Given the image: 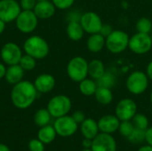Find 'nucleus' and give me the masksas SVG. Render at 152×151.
I'll return each instance as SVG.
<instances>
[{"mask_svg": "<svg viewBox=\"0 0 152 151\" xmlns=\"http://www.w3.org/2000/svg\"><path fill=\"white\" fill-rule=\"evenodd\" d=\"M39 93L34 83L22 80L13 85L11 91V101L14 107L19 109H26L29 108Z\"/></svg>", "mask_w": 152, "mask_h": 151, "instance_id": "nucleus-1", "label": "nucleus"}, {"mask_svg": "<svg viewBox=\"0 0 152 151\" xmlns=\"http://www.w3.org/2000/svg\"><path fill=\"white\" fill-rule=\"evenodd\" d=\"M24 52L36 60L45 59L50 51L48 43L39 36H32L27 38L23 44Z\"/></svg>", "mask_w": 152, "mask_h": 151, "instance_id": "nucleus-2", "label": "nucleus"}, {"mask_svg": "<svg viewBox=\"0 0 152 151\" xmlns=\"http://www.w3.org/2000/svg\"><path fill=\"white\" fill-rule=\"evenodd\" d=\"M130 36L123 30H113L105 38V46L112 53L118 54L123 53L129 44Z\"/></svg>", "mask_w": 152, "mask_h": 151, "instance_id": "nucleus-3", "label": "nucleus"}, {"mask_svg": "<svg viewBox=\"0 0 152 151\" xmlns=\"http://www.w3.org/2000/svg\"><path fill=\"white\" fill-rule=\"evenodd\" d=\"M67 74L72 81L81 82L88 77L87 61L81 56L73 57L67 65Z\"/></svg>", "mask_w": 152, "mask_h": 151, "instance_id": "nucleus-4", "label": "nucleus"}, {"mask_svg": "<svg viewBox=\"0 0 152 151\" xmlns=\"http://www.w3.org/2000/svg\"><path fill=\"white\" fill-rule=\"evenodd\" d=\"M71 101L70 99L63 94H59L53 96L47 104V109L53 117L58 118L68 115L71 109Z\"/></svg>", "mask_w": 152, "mask_h": 151, "instance_id": "nucleus-5", "label": "nucleus"}, {"mask_svg": "<svg viewBox=\"0 0 152 151\" xmlns=\"http://www.w3.org/2000/svg\"><path fill=\"white\" fill-rule=\"evenodd\" d=\"M148 86L149 77L143 71L134 70L128 76L126 79V88L134 95L143 93L147 90Z\"/></svg>", "mask_w": 152, "mask_h": 151, "instance_id": "nucleus-6", "label": "nucleus"}, {"mask_svg": "<svg viewBox=\"0 0 152 151\" xmlns=\"http://www.w3.org/2000/svg\"><path fill=\"white\" fill-rule=\"evenodd\" d=\"M15 24L19 31L24 34H29L37 28L38 18L34 11L21 10L15 20Z\"/></svg>", "mask_w": 152, "mask_h": 151, "instance_id": "nucleus-7", "label": "nucleus"}, {"mask_svg": "<svg viewBox=\"0 0 152 151\" xmlns=\"http://www.w3.org/2000/svg\"><path fill=\"white\" fill-rule=\"evenodd\" d=\"M128 47L136 54L147 53L152 48L151 36L150 34L137 32L130 37Z\"/></svg>", "mask_w": 152, "mask_h": 151, "instance_id": "nucleus-8", "label": "nucleus"}, {"mask_svg": "<svg viewBox=\"0 0 152 151\" xmlns=\"http://www.w3.org/2000/svg\"><path fill=\"white\" fill-rule=\"evenodd\" d=\"M53 127L57 135L61 137H69L76 133L78 128V124L71 116H63L55 119Z\"/></svg>", "mask_w": 152, "mask_h": 151, "instance_id": "nucleus-9", "label": "nucleus"}, {"mask_svg": "<svg viewBox=\"0 0 152 151\" xmlns=\"http://www.w3.org/2000/svg\"><path fill=\"white\" fill-rule=\"evenodd\" d=\"M0 56L4 64L8 66L16 65L19 64L22 57V52L17 44L13 42H8L5 43L1 48Z\"/></svg>", "mask_w": 152, "mask_h": 151, "instance_id": "nucleus-10", "label": "nucleus"}, {"mask_svg": "<svg viewBox=\"0 0 152 151\" xmlns=\"http://www.w3.org/2000/svg\"><path fill=\"white\" fill-rule=\"evenodd\" d=\"M21 7L16 0H0V19L5 23L12 22L16 20Z\"/></svg>", "mask_w": 152, "mask_h": 151, "instance_id": "nucleus-11", "label": "nucleus"}, {"mask_svg": "<svg viewBox=\"0 0 152 151\" xmlns=\"http://www.w3.org/2000/svg\"><path fill=\"white\" fill-rule=\"evenodd\" d=\"M115 113L120 121L132 120L137 113V105L132 99H122L117 104Z\"/></svg>", "mask_w": 152, "mask_h": 151, "instance_id": "nucleus-12", "label": "nucleus"}, {"mask_svg": "<svg viewBox=\"0 0 152 151\" xmlns=\"http://www.w3.org/2000/svg\"><path fill=\"white\" fill-rule=\"evenodd\" d=\"M80 23L85 32L92 35L99 33L102 26V20L101 17L94 12H86L81 15Z\"/></svg>", "mask_w": 152, "mask_h": 151, "instance_id": "nucleus-13", "label": "nucleus"}, {"mask_svg": "<svg viewBox=\"0 0 152 151\" xmlns=\"http://www.w3.org/2000/svg\"><path fill=\"white\" fill-rule=\"evenodd\" d=\"M92 151H117V142L111 134L101 133L93 139Z\"/></svg>", "mask_w": 152, "mask_h": 151, "instance_id": "nucleus-14", "label": "nucleus"}, {"mask_svg": "<svg viewBox=\"0 0 152 151\" xmlns=\"http://www.w3.org/2000/svg\"><path fill=\"white\" fill-rule=\"evenodd\" d=\"M97 123L102 133L112 134L118 130L120 120L116 115H106L102 117Z\"/></svg>", "mask_w": 152, "mask_h": 151, "instance_id": "nucleus-15", "label": "nucleus"}, {"mask_svg": "<svg viewBox=\"0 0 152 151\" xmlns=\"http://www.w3.org/2000/svg\"><path fill=\"white\" fill-rule=\"evenodd\" d=\"M55 83L56 82L53 76L44 73L37 77L34 81V85L39 93H47L53 90Z\"/></svg>", "mask_w": 152, "mask_h": 151, "instance_id": "nucleus-16", "label": "nucleus"}, {"mask_svg": "<svg viewBox=\"0 0 152 151\" xmlns=\"http://www.w3.org/2000/svg\"><path fill=\"white\" fill-rule=\"evenodd\" d=\"M33 11L38 19L46 20V19H49L54 15L55 11H56V7L53 4V3L50 0L39 1L37 3Z\"/></svg>", "mask_w": 152, "mask_h": 151, "instance_id": "nucleus-17", "label": "nucleus"}, {"mask_svg": "<svg viewBox=\"0 0 152 151\" xmlns=\"http://www.w3.org/2000/svg\"><path fill=\"white\" fill-rule=\"evenodd\" d=\"M81 133L85 138L87 139H94L99 134V126L98 123L93 118H86L81 123L80 127Z\"/></svg>", "mask_w": 152, "mask_h": 151, "instance_id": "nucleus-18", "label": "nucleus"}, {"mask_svg": "<svg viewBox=\"0 0 152 151\" xmlns=\"http://www.w3.org/2000/svg\"><path fill=\"white\" fill-rule=\"evenodd\" d=\"M24 77V69L19 65H11L6 69L4 78L10 85H16L17 83L22 81Z\"/></svg>", "mask_w": 152, "mask_h": 151, "instance_id": "nucleus-19", "label": "nucleus"}, {"mask_svg": "<svg viewBox=\"0 0 152 151\" xmlns=\"http://www.w3.org/2000/svg\"><path fill=\"white\" fill-rule=\"evenodd\" d=\"M66 32L70 40L79 41L84 36L85 30H84L80 21L71 20V21H69V23L67 25Z\"/></svg>", "mask_w": 152, "mask_h": 151, "instance_id": "nucleus-20", "label": "nucleus"}, {"mask_svg": "<svg viewBox=\"0 0 152 151\" xmlns=\"http://www.w3.org/2000/svg\"><path fill=\"white\" fill-rule=\"evenodd\" d=\"M86 46L91 53H99L105 46V37L100 33L92 34L87 39Z\"/></svg>", "mask_w": 152, "mask_h": 151, "instance_id": "nucleus-21", "label": "nucleus"}, {"mask_svg": "<svg viewBox=\"0 0 152 151\" xmlns=\"http://www.w3.org/2000/svg\"><path fill=\"white\" fill-rule=\"evenodd\" d=\"M56 135L57 133L53 125H47L40 127L37 133V139L41 141L44 144H50L55 140Z\"/></svg>", "mask_w": 152, "mask_h": 151, "instance_id": "nucleus-22", "label": "nucleus"}, {"mask_svg": "<svg viewBox=\"0 0 152 151\" xmlns=\"http://www.w3.org/2000/svg\"><path fill=\"white\" fill-rule=\"evenodd\" d=\"M105 71V66L100 60H93L88 63V76L94 80L100 78Z\"/></svg>", "mask_w": 152, "mask_h": 151, "instance_id": "nucleus-23", "label": "nucleus"}, {"mask_svg": "<svg viewBox=\"0 0 152 151\" xmlns=\"http://www.w3.org/2000/svg\"><path fill=\"white\" fill-rule=\"evenodd\" d=\"M98 88L97 83L93 78H85L81 82H79V91L85 96H92L94 95L96 90Z\"/></svg>", "mask_w": 152, "mask_h": 151, "instance_id": "nucleus-24", "label": "nucleus"}, {"mask_svg": "<svg viewBox=\"0 0 152 151\" xmlns=\"http://www.w3.org/2000/svg\"><path fill=\"white\" fill-rule=\"evenodd\" d=\"M95 99L96 101L102 105H109L113 101V94L111 92V89L98 86L95 93Z\"/></svg>", "mask_w": 152, "mask_h": 151, "instance_id": "nucleus-25", "label": "nucleus"}, {"mask_svg": "<svg viewBox=\"0 0 152 151\" xmlns=\"http://www.w3.org/2000/svg\"><path fill=\"white\" fill-rule=\"evenodd\" d=\"M52 117H53L47 109H40L34 115V122L37 126L42 127L49 125Z\"/></svg>", "mask_w": 152, "mask_h": 151, "instance_id": "nucleus-26", "label": "nucleus"}, {"mask_svg": "<svg viewBox=\"0 0 152 151\" xmlns=\"http://www.w3.org/2000/svg\"><path fill=\"white\" fill-rule=\"evenodd\" d=\"M97 85L102 86V87H106V88H113L116 85L117 83V78L115 75L110 71H105V73L96 80Z\"/></svg>", "mask_w": 152, "mask_h": 151, "instance_id": "nucleus-27", "label": "nucleus"}, {"mask_svg": "<svg viewBox=\"0 0 152 151\" xmlns=\"http://www.w3.org/2000/svg\"><path fill=\"white\" fill-rule=\"evenodd\" d=\"M137 32L150 34L152 30V21L146 17H142L139 19L135 25Z\"/></svg>", "mask_w": 152, "mask_h": 151, "instance_id": "nucleus-28", "label": "nucleus"}, {"mask_svg": "<svg viewBox=\"0 0 152 151\" xmlns=\"http://www.w3.org/2000/svg\"><path fill=\"white\" fill-rule=\"evenodd\" d=\"M132 123L134 128L146 130L149 127V119L148 117L141 113H136L134 117L132 118Z\"/></svg>", "mask_w": 152, "mask_h": 151, "instance_id": "nucleus-29", "label": "nucleus"}, {"mask_svg": "<svg viewBox=\"0 0 152 151\" xmlns=\"http://www.w3.org/2000/svg\"><path fill=\"white\" fill-rule=\"evenodd\" d=\"M36 61L37 60L35 58H33L32 56L26 53L25 55H22V57L19 62V65L24 69V71H30L36 68V65H37Z\"/></svg>", "mask_w": 152, "mask_h": 151, "instance_id": "nucleus-30", "label": "nucleus"}, {"mask_svg": "<svg viewBox=\"0 0 152 151\" xmlns=\"http://www.w3.org/2000/svg\"><path fill=\"white\" fill-rule=\"evenodd\" d=\"M145 131L146 130L134 128L127 140L134 144H140L145 141Z\"/></svg>", "mask_w": 152, "mask_h": 151, "instance_id": "nucleus-31", "label": "nucleus"}, {"mask_svg": "<svg viewBox=\"0 0 152 151\" xmlns=\"http://www.w3.org/2000/svg\"><path fill=\"white\" fill-rule=\"evenodd\" d=\"M134 129V126L131 120H126V121H120V125L118 127V131L120 134L126 138H128L130 134L133 133Z\"/></svg>", "mask_w": 152, "mask_h": 151, "instance_id": "nucleus-32", "label": "nucleus"}, {"mask_svg": "<svg viewBox=\"0 0 152 151\" xmlns=\"http://www.w3.org/2000/svg\"><path fill=\"white\" fill-rule=\"evenodd\" d=\"M56 8L60 10H66L71 7L75 2V0H51Z\"/></svg>", "mask_w": 152, "mask_h": 151, "instance_id": "nucleus-33", "label": "nucleus"}, {"mask_svg": "<svg viewBox=\"0 0 152 151\" xmlns=\"http://www.w3.org/2000/svg\"><path fill=\"white\" fill-rule=\"evenodd\" d=\"M28 149L30 151H45V144L38 139H32L28 142Z\"/></svg>", "mask_w": 152, "mask_h": 151, "instance_id": "nucleus-34", "label": "nucleus"}, {"mask_svg": "<svg viewBox=\"0 0 152 151\" xmlns=\"http://www.w3.org/2000/svg\"><path fill=\"white\" fill-rule=\"evenodd\" d=\"M37 3V0H20V5L21 7V10L33 11Z\"/></svg>", "mask_w": 152, "mask_h": 151, "instance_id": "nucleus-35", "label": "nucleus"}, {"mask_svg": "<svg viewBox=\"0 0 152 151\" xmlns=\"http://www.w3.org/2000/svg\"><path fill=\"white\" fill-rule=\"evenodd\" d=\"M71 117H73V119H74L77 124H81V123L86 119V115L84 114V112H82V111H80V110L75 111V112L72 114Z\"/></svg>", "mask_w": 152, "mask_h": 151, "instance_id": "nucleus-36", "label": "nucleus"}, {"mask_svg": "<svg viewBox=\"0 0 152 151\" xmlns=\"http://www.w3.org/2000/svg\"><path fill=\"white\" fill-rule=\"evenodd\" d=\"M112 31H113V28H112V27L110 25H109V24H102V26L101 30H100L99 33L101 35H102L106 38Z\"/></svg>", "mask_w": 152, "mask_h": 151, "instance_id": "nucleus-37", "label": "nucleus"}, {"mask_svg": "<svg viewBox=\"0 0 152 151\" xmlns=\"http://www.w3.org/2000/svg\"><path fill=\"white\" fill-rule=\"evenodd\" d=\"M81 13H79L77 11H72L69 13V16H68V20L69 21H71V20H75V21H80V19H81Z\"/></svg>", "mask_w": 152, "mask_h": 151, "instance_id": "nucleus-38", "label": "nucleus"}, {"mask_svg": "<svg viewBox=\"0 0 152 151\" xmlns=\"http://www.w3.org/2000/svg\"><path fill=\"white\" fill-rule=\"evenodd\" d=\"M145 141L148 145L152 146V127H148L145 131Z\"/></svg>", "mask_w": 152, "mask_h": 151, "instance_id": "nucleus-39", "label": "nucleus"}, {"mask_svg": "<svg viewBox=\"0 0 152 151\" xmlns=\"http://www.w3.org/2000/svg\"><path fill=\"white\" fill-rule=\"evenodd\" d=\"M92 144H93V140L91 139L85 138L82 142V146L84 147V149H91Z\"/></svg>", "mask_w": 152, "mask_h": 151, "instance_id": "nucleus-40", "label": "nucleus"}, {"mask_svg": "<svg viewBox=\"0 0 152 151\" xmlns=\"http://www.w3.org/2000/svg\"><path fill=\"white\" fill-rule=\"evenodd\" d=\"M5 72H6V67L4 66V63L0 62V79L4 78L5 76Z\"/></svg>", "mask_w": 152, "mask_h": 151, "instance_id": "nucleus-41", "label": "nucleus"}, {"mask_svg": "<svg viewBox=\"0 0 152 151\" xmlns=\"http://www.w3.org/2000/svg\"><path fill=\"white\" fill-rule=\"evenodd\" d=\"M146 74L149 77V79L152 80V61H151L148 66H147V69H146Z\"/></svg>", "mask_w": 152, "mask_h": 151, "instance_id": "nucleus-42", "label": "nucleus"}, {"mask_svg": "<svg viewBox=\"0 0 152 151\" xmlns=\"http://www.w3.org/2000/svg\"><path fill=\"white\" fill-rule=\"evenodd\" d=\"M5 25H6V23H5L4 20H2L0 19V35L4 31V29H5Z\"/></svg>", "mask_w": 152, "mask_h": 151, "instance_id": "nucleus-43", "label": "nucleus"}, {"mask_svg": "<svg viewBox=\"0 0 152 151\" xmlns=\"http://www.w3.org/2000/svg\"><path fill=\"white\" fill-rule=\"evenodd\" d=\"M138 151H152V146L150 145H146V146H143V147H141Z\"/></svg>", "mask_w": 152, "mask_h": 151, "instance_id": "nucleus-44", "label": "nucleus"}, {"mask_svg": "<svg viewBox=\"0 0 152 151\" xmlns=\"http://www.w3.org/2000/svg\"><path fill=\"white\" fill-rule=\"evenodd\" d=\"M0 151H11L9 147L5 144H3V143H0Z\"/></svg>", "mask_w": 152, "mask_h": 151, "instance_id": "nucleus-45", "label": "nucleus"}, {"mask_svg": "<svg viewBox=\"0 0 152 151\" xmlns=\"http://www.w3.org/2000/svg\"><path fill=\"white\" fill-rule=\"evenodd\" d=\"M81 151H92V150H91V149H84L83 150Z\"/></svg>", "mask_w": 152, "mask_h": 151, "instance_id": "nucleus-46", "label": "nucleus"}, {"mask_svg": "<svg viewBox=\"0 0 152 151\" xmlns=\"http://www.w3.org/2000/svg\"><path fill=\"white\" fill-rule=\"evenodd\" d=\"M151 102L152 103V92H151Z\"/></svg>", "mask_w": 152, "mask_h": 151, "instance_id": "nucleus-47", "label": "nucleus"}, {"mask_svg": "<svg viewBox=\"0 0 152 151\" xmlns=\"http://www.w3.org/2000/svg\"><path fill=\"white\" fill-rule=\"evenodd\" d=\"M37 2H39V1H46V0H37Z\"/></svg>", "mask_w": 152, "mask_h": 151, "instance_id": "nucleus-48", "label": "nucleus"}, {"mask_svg": "<svg viewBox=\"0 0 152 151\" xmlns=\"http://www.w3.org/2000/svg\"><path fill=\"white\" fill-rule=\"evenodd\" d=\"M151 40H152V35H151Z\"/></svg>", "mask_w": 152, "mask_h": 151, "instance_id": "nucleus-49", "label": "nucleus"}]
</instances>
